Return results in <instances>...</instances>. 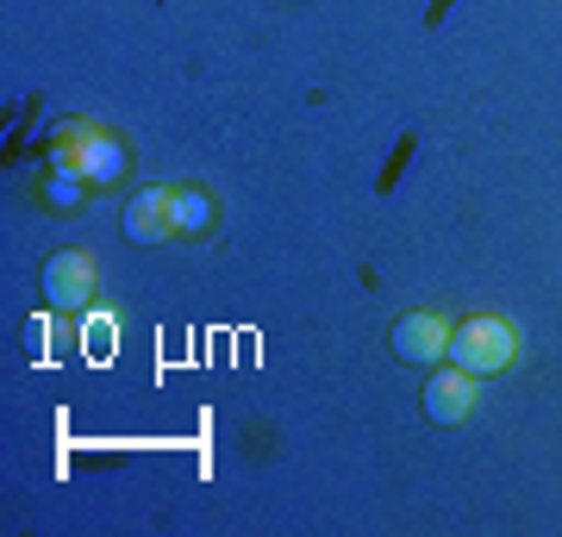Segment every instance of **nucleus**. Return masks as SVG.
Segmentation results:
<instances>
[{"instance_id": "1", "label": "nucleus", "mask_w": 562, "mask_h": 537, "mask_svg": "<svg viewBox=\"0 0 562 537\" xmlns=\"http://www.w3.org/2000/svg\"><path fill=\"white\" fill-rule=\"evenodd\" d=\"M513 357H519V332L506 325V318H462L457 332H450V362L457 369H469V376H501V369H513Z\"/></svg>"}, {"instance_id": "3", "label": "nucleus", "mask_w": 562, "mask_h": 537, "mask_svg": "<svg viewBox=\"0 0 562 537\" xmlns=\"http://www.w3.org/2000/svg\"><path fill=\"white\" fill-rule=\"evenodd\" d=\"M44 300L57 313H81L94 300V257L88 250H57V257L44 262Z\"/></svg>"}, {"instance_id": "5", "label": "nucleus", "mask_w": 562, "mask_h": 537, "mask_svg": "<svg viewBox=\"0 0 562 537\" xmlns=\"http://www.w3.org/2000/svg\"><path fill=\"white\" fill-rule=\"evenodd\" d=\"M125 238H132V244H162V238H176V194H162V188H144V194L125 200Z\"/></svg>"}, {"instance_id": "4", "label": "nucleus", "mask_w": 562, "mask_h": 537, "mask_svg": "<svg viewBox=\"0 0 562 537\" xmlns=\"http://www.w3.org/2000/svg\"><path fill=\"white\" fill-rule=\"evenodd\" d=\"M450 318L443 313H406L401 325H394V357L401 362H413V369H425V362H438V357H450Z\"/></svg>"}, {"instance_id": "8", "label": "nucleus", "mask_w": 562, "mask_h": 537, "mask_svg": "<svg viewBox=\"0 0 562 537\" xmlns=\"http://www.w3.org/2000/svg\"><path fill=\"white\" fill-rule=\"evenodd\" d=\"M81 188H88V176H76V169H57V176L44 181V200H50L57 213H76V206H81Z\"/></svg>"}, {"instance_id": "2", "label": "nucleus", "mask_w": 562, "mask_h": 537, "mask_svg": "<svg viewBox=\"0 0 562 537\" xmlns=\"http://www.w3.org/2000/svg\"><path fill=\"white\" fill-rule=\"evenodd\" d=\"M57 169H76V176H88V181H120L125 150H120V138H106L94 125H63L57 132Z\"/></svg>"}, {"instance_id": "7", "label": "nucleus", "mask_w": 562, "mask_h": 537, "mask_svg": "<svg viewBox=\"0 0 562 537\" xmlns=\"http://www.w3.org/2000/svg\"><path fill=\"white\" fill-rule=\"evenodd\" d=\"M206 225H213V200H206L201 188H176V232L194 238V232H206Z\"/></svg>"}, {"instance_id": "6", "label": "nucleus", "mask_w": 562, "mask_h": 537, "mask_svg": "<svg viewBox=\"0 0 562 537\" xmlns=\"http://www.w3.org/2000/svg\"><path fill=\"white\" fill-rule=\"evenodd\" d=\"M425 413L438 418V425H462V418L475 413V376L469 369H443V376H431V388H425Z\"/></svg>"}, {"instance_id": "9", "label": "nucleus", "mask_w": 562, "mask_h": 537, "mask_svg": "<svg viewBox=\"0 0 562 537\" xmlns=\"http://www.w3.org/2000/svg\"><path fill=\"white\" fill-rule=\"evenodd\" d=\"M113 344H120V325H113L106 313H88V325H81V350L101 362L106 350H113Z\"/></svg>"}]
</instances>
